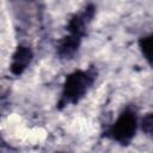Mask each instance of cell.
I'll return each mask as SVG.
<instances>
[{"label": "cell", "instance_id": "5b68a950", "mask_svg": "<svg viewBox=\"0 0 153 153\" xmlns=\"http://www.w3.org/2000/svg\"><path fill=\"white\" fill-rule=\"evenodd\" d=\"M81 42H82V38L69 35V33L63 36L57 42V45H56V54H57L59 59H61V60L73 59L76 55V53L81 45Z\"/></svg>", "mask_w": 153, "mask_h": 153}, {"label": "cell", "instance_id": "7a4b0ae2", "mask_svg": "<svg viewBox=\"0 0 153 153\" xmlns=\"http://www.w3.org/2000/svg\"><path fill=\"white\" fill-rule=\"evenodd\" d=\"M137 127L139 117L136 110L133 106H127L121 111L115 122L105 129L103 136L122 146H128L134 139Z\"/></svg>", "mask_w": 153, "mask_h": 153}, {"label": "cell", "instance_id": "3957f363", "mask_svg": "<svg viewBox=\"0 0 153 153\" xmlns=\"http://www.w3.org/2000/svg\"><path fill=\"white\" fill-rule=\"evenodd\" d=\"M94 13H96V6L93 4L86 5L80 12H75L71 16L66 25V31L69 35L84 38L88 25L93 20Z\"/></svg>", "mask_w": 153, "mask_h": 153}, {"label": "cell", "instance_id": "6da1fadb", "mask_svg": "<svg viewBox=\"0 0 153 153\" xmlns=\"http://www.w3.org/2000/svg\"><path fill=\"white\" fill-rule=\"evenodd\" d=\"M96 79L97 71L92 66L87 69H75L69 73L63 81L61 96L57 102V109L62 110L67 105L78 104L91 90Z\"/></svg>", "mask_w": 153, "mask_h": 153}, {"label": "cell", "instance_id": "277c9868", "mask_svg": "<svg viewBox=\"0 0 153 153\" xmlns=\"http://www.w3.org/2000/svg\"><path fill=\"white\" fill-rule=\"evenodd\" d=\"M32 59H33V51L29 45H24V44L17 45L10 62L11 74H13L14 76L22 75L25 72V69L30 66Z\"/></svg>", "mask_w": 153, "mask_h": 153}, {"label": "cell", "instance_id": "8992f818", "mask_svg": "<svg viewBox=\"0 0 153 153\" xmlns=\"http://www.w3.org/2000/svg\"><path fill=\"white\" fill-rule=\"evenodd\" d=\"M137 44L143 59L149 66H153V32L141 37Z\"/></svg>", "mask_w": 153, "mask_h": 153}, {"label": "cell", "instance_id": "52a82bcc", "mask_svg": "<svg viewBox=\"0 0 153 153\" xmlns=\"http://www.w3.org/2000/svg\"><path fill=\"white\" fill-rule=\"evenodd\" d=\"M139 126L146 135H153V112L145 114L139 121Z\"/></svg>", "mask_w": 153, "mask_h": 153}]
</instances>
